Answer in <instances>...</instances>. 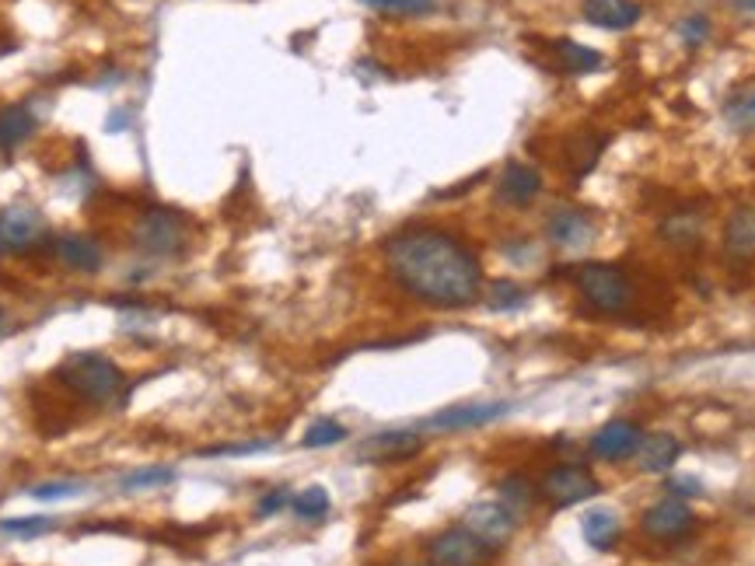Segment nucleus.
<instances>
[{"label":"nucleus","mask_w":755,"mask_h":566,"mask_svg":"<svg viewBox=\"0 0 755 566\" xmlns=\"http://www.w3.org/2000/svg\"><path fill=\"white\" fill-rule=\"evenodd\" d=\"M385 267L413 301L430 308H469L483 294L476 252L441 228H403L385 241Z\"/></svg>","instance_id":"f257e3e1"},{"label":"nucleus","mask_w":755,"mask_h":566,"mask_svg":"<svg viewBox=\"0 0 755 566\" xmlns=\"http://www.w3.org/2000/svg\"><path fill=\"white\" fill-rule=\"evenodd\" d=\"M56 377H60V382L74 395H81V399L99 403V406L116 399V395L123 392V385H126L123 371L102 353H74V356H67V361L56 367Z\"/></svg>","instance_id":"f03ea898"},{"label":"nucleus","mask_w":755,"mask_h":566,"mask_svg":"<svg viewBox=\"0 0 755 566\" xmlns=\"http://www.w3.org/2000/svg\"><path fill=\"white\" fill-rule=\"evenodd\" d=\"M574 283L584 294V301L601 315H619L633 305V283L612 262H584L574 273Z\"/></svg>","instance_id":"7ed1b4c3"},{"label":"nucleus","mask_w":755,"mask_h":566,"mask_svg":"<svg viewBox=\"0 0 755 566\" xmlns=\"http://www.w3.org/2000/svg\"><path fill=\"white\" fill-rule=\"evenodd\" d=\"M134 245L150 256H179L185 249V220L172 206H147L134 224Z\"/></svg>","instance_id":"20e7f679"},{"label":"nucleus","mask_w":755,"mask_h":566,"mask_svg":"<svg viewBox=\"0 0 755 566\" xmlns=\"http://www.w3.org/2000/svg\"><path fill=\"white\" fill-rule=\"evenodd\" d=\"M598 494H601V486L595 479V472L584 465H553V468H545L539 479V497L553 507H574Z\"/></svg>","instance_id":"39448f33"},{"label":"nucleus","mask_w":755,"mask_h":566,"mask_svg":"<svg viewBox=\"0 0 755 566\" xmlns=\"http://www.w3.org/2000/svg\"><path fill=\"white\" fill-rule=\"evenodd\" d=\"M462 528H469L483 545H489V550L497 553L511 542L515 528H518V514L500 500H480L462 514Z\"/></svg>","instance_id":"423d86ee"},{"label":"nucleus","mask_w":755,"mask_h":566,"mask_svg":"<svg viewBox=\"0 0 755 566\" xmlns=\"http://www.w3.org/2000/svg\"><path fill=\"white\" fill-rule=\"evenodd\" d=\"M427 556L433 566H483L494 556V550L483 545L469 528L459 524V528H448L441 535H433L427 542Z\"/></svg>","instance_id":"0eeeda50"},{"label":"nucleus","mask_w":755,"mask_h":566,"mask_svg":"<svg viewBox=\"0 0 755 566\" xmlns=\"http://www.w3.org/2000/svg\"><path fill=\"white\" fill-rule=\"evenodd\" d=\"M46 224L32 203H11L0 211V252H29L43 241Z\"/></svg>","instance_id":"6e6552de"},{"label":"nucleus","mask_w":755,"mask_h":566,"mask_svg":"<svg viewBox=\"0 0 755 566\" xmlns=\"http://www.w3.org/2000/svg\"><path fill=\"white\" fill-rule=\"evenodd\" d=\"M692 524H696L692 507L678 497H668V500L647 507V514L640 518V528H644L651 539H661V542L683 539L686 532H692Z\"/></svg>","instance_id":"1a4fd4ad"},{"label":"nucleus","mask_w":755,"mask_h":566,"mask_svg":"<svg viewBox=\"0 0 755 566\" xmlns=\"http://www.w3.org/2000/svg\"><path fill=\"white\" fill-rule=\"evenodd\" d=\"M515 406L511 403H462V406H448L438 417H430L424 430H472V427H486L500 417H507Z\"/></svg>","instance_id":"9d476101"},{"label":"nucleus","mask_w":755,"mask_h":566,"mask_svg":"<svg viewBox=\"0 0 755 566\" xmlns=\"http://www.w3.org/2000/svg\"><path fill=\"white\" fill-rule=\"evenodd\" d=\"M640 441H644V430L630 420H612L601 427L591 438V455L601 462H627L636 455Z\"/></svg>","instance_id":"9b49d317"},{"label":"nucleus","mask_w":755,"mask_h":566,"mask_svg":"<svg viewBox=\"0 0 755 566\" xmlns=\"http://www.w3.org/2000/svg\"><path fill=\"white\" fill-rule=\"evenodd\" d=\"M542 193V176L536 172L532 165H521L511 161L500 172L497 179V203L504 206H515V211H525V206H532V200Z\"/></svg>","instance_id":"f8f14e48"},{"label":"nucleus","mask_w":755,"mask_h":566,"mask_svg":"<svg viewBox=\"0 0 755 566\" xmlns=\"http://www.w3.org/2000/svg\"><path fill=\"white\" fill-rule=\"evenodd\" d=\"M424 448V427H395L382 430L374 438L364 441L361 459H378V462H395V459H413Z\"/></svg>","instance_id":"ddd939ff"},{"label":"nucleus","mask_w":755,"mask_h":566,"mask_svg":"<svg viewBox=\"0 0 755 566\" xmlns=\"http://www.w3.org/2000/svg\"><path fill=\"white\" fill-rule=\"evenodd\" d=\"M53 252L74 273H99L105 267L102 245L94 238H88V235H60V238H56V245H53Z\"/></svg>","instance_id":"4468645a"},{"label":"nucleus","mask_w":755,"mask_h":566,"mask_svg":"<svg viewBox=\"0 0 755 566\" xmlns=\"http://www.w3.org/2000/svg\"><path fill=\"white\" fill-rule=\"evenodd\" d=\"M584 22H591L598 29L622 32L633 29L640 22V4L636 0H584Z\"/></svg>","instance_id":"2eb2a0df"},{"label":"nucleus","mask_w":755,"mask_h":566,"mask_svg":"<svg viewBox=\"0 0 755 566\" xmlns=\"http://www.w3.org/2000/svg\"><path fill=\"white\" fill-rule=\"evenodd\" d=\"M545 231L560 245V249H581L591 238V217L577 211V206H560L553 217L545 220Z\"/></svg>","instance_id":"dca6fc26"},{"label":"nucleus","mask_w":755,"mask_h":566,"mask_svg":"<svg viewBox=\"0 0 755 566\" xmlns=\"http://www.w3.org/2000/svg\"><path fill=\"white\" fill-rule=\"evenodd\" d=\"M678 459H683V444L672 433H644L636 448V462L644 472H668Z\"/></svg>","instance_id":"f3484780"},{"label":"nucleus","mask_w":755,"mask_h":566,"mask_svg":"<svg viewBox=\"0 0 755 566\" xmlns=\"http://www.w3.org/2000/svg\"><path fill=\"white\" fill-rule=\"evenodd\" d=\"M35 129H40V120L32 116L29 105H4L0 109V150L22 147Z\"/></svg>","instance_id":"a211bd4d"},{"label":"nucleus","mask_w":755,"mask_h":566,"mask_svg":"<svg viewBox=\"0 0 755 566\" xmlns=\"http://www.w3.org/2000/svg\"><path fill=\"white\" fill-rule=\"evenodd\" d=\"M724 120L731 129H739V134H752L755 129V81L731 91V99L724 102Z\"/></svg>","instance_id":"6ab92c4d"},{"label":"nucleus","mask_w":755,"mask_h":566,"mask_svg":"<svg viewBox=\"0 0 755 566\" xmlns=\"http://www.w3.org/2000/svg\"><path fill=\"white\" fill-rule=\"evenodd\" d=\"M581 528H584V539H588L591 550H609V545L619 539V521L612 511H606V507H595V511L584 514Z\"/></svg>","instance_id":"aec40b11"},{"label":"nucleus","mask_w":755,"mask_h":566,"mask_svg":"<svg viewBox=\"0 0 755 566\" xmlns=\"http://www.w3.org/2000/svg\"><path fill=\"white\" fill-rule=\"evenodd\" d=\"M724 241L731 252H755V206H742L731 214Z\"/></svg>","instance_id":"412c9836"},{"label":"nucleus","mask_w":755,"mask_h":566,"mask_svg":"<svg viewBox=\"0 0 755 566\" xmlns=\"http://www.w3.org/2000/svg\"><path fill=\"white\" fill-rule=\"evenodd\" d=\"M168 483H176V468L144 465V468L126 472V476L120 479V489H123V494H144V489H158V486H168Z\"/></svg>","instance_id":"4be33fe9"},{"label":"nucleus","mask_w":755,"mask_h":566,"mask_svg":"<svg viewBox=\"0 0 755 566\" xmlns=\"http://www.w3.org/2000/svg\"><path fill=\"white\" fill-rule=\"evenodd\" d=\"M556 56H560V64L566 70H574V73H591L601 67V53L591 49V46H581V43H556Z\"/></svg>","instance_id":"5701e85b"},{"label":"nucleus","mask_w":755,"mask_h":566,"mask_svg":"<svg viewBox=\"0 0 755 566\" xmlns=\"http://www.w3.org/2000/svg\"><path fill=\"white\" fill-rule=\"evenodd\" d=\"M291 507H294V514L301 521H318V518L329 514L333 500H329V494L323 486H308V489H301L297 497H291Z\"/></svg>","instance_id":"b1692460"},{"label":"nucleus","mask_w":755,"mask_h":566,"mask_svg":"<svg viewBox=\"0 0 755 566\" xmlns=\"http://www.w3.org/2000/svg\"><path fill=\"white\" fill-rule=\"evenodd\" d=\"M566 155H571V168H574V176H588L598 155H601V137H591V134H584L581 140H574L571 147H566Z\"/></svg>","instance_id":"393cba45"},{"label":"nucleus","mask_w":755,"mask_h":566,"mask_svg":"<svg viewBox=\"0 0 755 566\" xmlns=\"http://www.w3.org/2000/svg\"><path fill=\"white\" fill-rule=\"evenodd\" d=\"M661 235H665L672 245H692L696 238L703 235V228H700V217H696V214H675V217H668L665 224H661Z\"/></svg>","instance_id":"a878e982"},{"label":"nucleus","mask_w":755,"mask_h":566,"mask_svg":"<svg viewBox=\"0 0 755 566\" xmlns=\"http://www.w3.org/2000/svg\"><path fill=\"white\" fill-rule=\"evenodd\" d=\"M528 301L525 287H518V283L511 280H497V283H489V308L494 312H515L521 308Z\"/></svg>","instance_id":"bb28decb"},{"label":"nucleus","mask_w":755,"mask_h":566,"mask_svg":"<svg viewBox=\"0 0 755 566\" xmlns=\"http://www.w3.org/2000/svg\"><path fill=\"white\" fill-rule=\"evenodd\" d=\"M347 441V427L336 423V420H318L305 430V438H301V448H329Z\"/></svg>","instance_id":"cd10ccee"},{"label":"nucleus","mask_w":755,"mask_h":566,"mask_svg":"<svg viewBox=\"0 0 755 566\" xmlns=\"http://www.w3.org/2000/svg\"><path fill=\"white\" fill-rule=\"evenodd\" d=\"M53 528H56L53 518H8V521H0V532L18 535V539H40V535L53 532Z\"/></svg>","instance_id":"c85d7f7f"},{"label":"nucleus","mask_w":755,"mask_h":566,"mask_svg":"<svg viewBox=\"0 0 755 566\" xmlns=\"http://www.w3.org/2000/svg\"><path fill=\"white\" fill-rule=\"evenodd\" d=\"M500 497H504L500 503H507V507H511V511L518 514L521 507H528V503H532L536 489L528 486V479H525V476H507V479L500 483Z\"/></svg>","instance_id":"c756f323"},{"label":"nucleus","mask_w":755,"mask_h":566,"mask_svg":"<svg viewBox=\"0 0 755 566\" xmlns=\"http://www.w3.org/2000/svg\"><path fill=\"white\" fill-rule=\"evenodd\" d=\"M81 494H88V483H78V479L32 486V497L35 500H67V497H81Z\"/></svg>","instance_id":"7c9ffc66"},{"label":"nucleus","mask_w":755,"mask_h":566,"mask_svg":"<svg viewBox=\"0 0 755 566\" xmlns=\"http://www.w3.org/2000/svg\"><path fill=\"white\" fill-rule=\"evenodd\" d=\"M273 448V441H245V444H214L203 448L200 459H238V455H259V451Z\"/></svg>","instance_id":"2f4dec72"},{"label":"nucleus","mask_w":755,"mask_h":566,"mask_svg":"<svg viewBox=\"0 0 755 566\" xmlns=\"http://www.w3.org/2000/svg\"><path fill=\"white\" fill-rule=\"evenodd\" d=\"M364 4L385 14H430L438 8L433 0H364Z\"/></svg>","instance_id":"473e14b6"},{"label":"nucleus","mask_w":755,"mask_h":566,"mask_svg":"<svg viewBox=\"0 0 755 566\" xmlns=\"http://www.w3.org/2000/svg\"><path fill=\"white\" fill-rule=\"evenodd\" d=\"M678 35H683L686 46H703L707 35H710V22L703 14H689L683 25H678Z\"/></svg>","instance_id":"72a5a7b5"},{"label":"nucleus","mask_w":755,"mask_h":566,"mask_svg":"<svg viewBox=\"0 0 755 566\" xmlns=\"http://www.w3.org/2000/svg\"><path fill=\"white\" fill-rule=\"evenodd\" d=\"M283 507H291V494H288V486H277V489H270V494L259 500L256 514L259 518H273V514L283 511Z\"/></svg>","instance_id":"f704fd0d"},{"label":"nucleus","mask_w":755,"mask_h":566,"mask_svg":"<svg viewBox=\"0 0 755 566\" xmlns=\"http://www.w3.org/2000/svg\"><path fill=\"white\" fill-rule=\"evenodd\" d=\"M668 494L678 497V500L700 497V494H703V483H696L692 476H672V479H668Z\"/></svg>","instance_id":"c9c22d12"},{"label":"nucleus","mask_w":755,"mask_h":566,"mask_svg":"<svg viewBox=\"0 0 755 566\" xmlns=\"http://www.w3.org/2000/svg\"><path fill=\"white\" fill-rule=\"evenodd\" d=\"M126 126H129L126 112H112V120L105 123V129H109V134H120V129H126Z\"/></svg>","instance_id":"e433bc0d"},{"label":"nucleus","mask_w":755,"mask_h":566,"mask_svg":"<svg viewBox=\"0 0 755 566\" xmlns=\"http://www.w3.org/2000/svg\"><path fill=\"white\" fill-rule=\"evenodd\" d=\"M742 8H745V11H755V0H742Z\"/></svg>","instance_id":"4c0bfd02"},{"label":"nucleus","mask_w":755,"mask_h":566,"mask_svg":"<svg viewBox=\"0 0 755 566\" xmlns=\"http://www.w3.org/2000/svg\"><path fill=\"white\" fill-rule=\"evenodd\" d=\"M406 566H427V563H406Z\"/></svg>","instance_id":"58836bf2"},{"label":"nucleus","mask_w":755,"mask_h":566,"mask_svg":"<svg viewBox=\"0 0 755 566\" xmlns=\"http://www.w3.org/2000/svg\"><path fill=\"white\" fill-rule=\"evenodd\" d=\"M0 318H4V312H0Z\"/></svg>","instance_id":"ea45409f"}]
</instances>
